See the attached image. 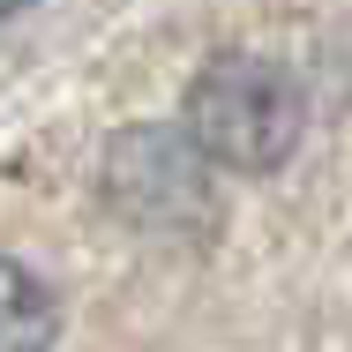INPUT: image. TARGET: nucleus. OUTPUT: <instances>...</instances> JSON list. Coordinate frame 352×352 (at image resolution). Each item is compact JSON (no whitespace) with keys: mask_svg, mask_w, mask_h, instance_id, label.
Instances as JSON below:
<instances>
[{"mask_svg":"<svg viewBox=\"0 0 352 352\" xmlns=\"http://www.w3.org/2000/svg\"><path fill=\"white\" fill-rule=\"evenodd\" d=\"M188 135L203 142L210 165L270 173V165L292 157V142H300V82H292L278 60L225 53V60L203 68V82L188 90Z\"/></svg>","mask_w":352,"mask_h":352,"instance_id":"nucleus-1","label":"nucleus"},{"mask_svg":"<svg viewBox=\"0 0 352 352\" xmlns=\"http://www.w3.org/2000/svg\"><path fill=\"white\" fill-rule=\"evenodd\" d=\"M135 150L150 157V165H135V157L113 142V188H128V180H142V188H150V203H135V217H142V225H173L180 210H195V203H203L195 157H188L173 135H135Z\"/></svg>","mask_w":352,"mask_h":352,"instance_id":"nucleus-2","label":"nucleus"},{"mask_svg":"<svg viewBox=\"0 0 352 352\" xmlns=\"http://www.w3.org/2000/svg\"><path fill=\"white\" fill-rule=\"evenodd\" d=\"M53 330H60L53 292L0 255V352H53Z\"/></svg>","mask_w":352,"mask_h":352,"instance_id":"nucleus-3","label":"nucleus"},{"mask_svg":"<svg viewBox=\"0 0 352 352\" xmlns=\"http://www.w3.org/2000/svg\"><path fill=\"white\" fill-rule=\"evenodd\" d=\"M23 8H30V0H0V23H8V15H23Z\"/></svg>","mask_w":352,"mask_h":352,"instance_id":"nucleus-4","label":"nucleus"}]
</instances>
